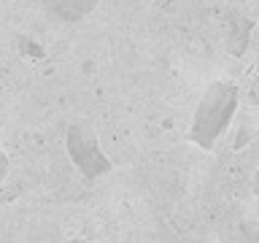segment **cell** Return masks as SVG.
Listing matches in <instances>:
<instances>
[{
	"mask_svg": "<svg viewBox=\"0 0 259 243\" xmlns=\"http://www.w3.org/2000/svg\"><path fill=\"white\" fill-rule=\"evenodd\" d=\"M238 103H240V92L238 87L230 81H213L205 95L200 97L197 108L192 116V127H189V138L194 146H200L202 151H210L216 146V141L224 135V130L230 127V122L238 113Z\"/></svg>",
	"mask_w": 259,
	"mask_h": 243,
	"instance_id": "1",
	"label": "cell"
},
{
	"mask_svg": "<svg viewBox=\"0 0 259 243\" xmlns=\"http://www.w3.org/2000/svg\"><path fill=\"white\" fill-rule=\"evenodd\" d=\"M65 151L84 178H100L111 170L108 154L100 149L95 130L89 125H70L65 133Z\"/></svg>",
	"mask_w": 259,
	"mask_h": 243,
	"instance_id": "2",
	"label": "cell"
},
{
	"mask_svg": "<svg viewBox=\"0 0 259 243\" xmlns=\"http://www.w3.org/2000/svg\"><path fill=\"white\" fill-rule=\"evenodd\" d=\"M46 11L57 16L60 22H81L84 16L92 11V8L97 6V0H44Z\"/></svg>",
	"mask_w": 259,
	"mask_h": 243,
	"instance_id": "3",
	"label": "cell"
},
{
	"mask_svg": "<svg viewBox=\"0 0 259 243\" xmlns=\"http://www.w3.org/2000/svg\"><path fill=\"white\" fill-rule=\"evenodd\" d=\"M224 243H259V227L251 224V222H240L224 238Z\"/></svg>",
	"mask_w": 259,
	"mask_h": 243,
	"instance_id": "4",
	"label": "cell"
},
{
	"mask_svg": "<svg viewBox=\"0 0 259 243\" xmlns=\"http://www.w3.org/2000/svg\"><path fill=\"white\" fill-rule=\"evenodd\" d=\"M248 30H251V22L248 19H235V24H232V52L235 54H240L243 49H246V38H248Z\"/></svg>",
	"mask_w": 259,
	"mask_h": 243,
	"instance_id": "5",
	"label": "cell"
},
{
	"mask_svg": "<svg viewBox=\"0 0 259 243\" xmlns=\"http://www.w3.org/2000/svg\"><path fill=\"white\" fill-rule=\"evenodd\" d=\"M8 170H11V159H8V154H6L3 149H0V184L6 181Z\"/></svg>",
	"mask_w": 259,
	"mask_h": 243,
	"instance_id": "6",
	"label": "cell"
},
{
	"mask_svg": "<svg viewBox=\"0 0 259 243\" xmlns=\"http://www.w3.org/2000/svg\"><path fill=\"white\" fill-rule=\"evenodd\" d=\"M254 194L259 197V170H256V176H254Z\"/></svg>",
	"mask_w": 259,
	"mask_h": 243,
	"instance_id": "7",
	"label": "cell"
},
{
	"mask_svg": "<svg viewBox=\"0 0 259 243\" xmlns=\"http://www.w3.org/2000/svg\"><path fill=\"white\" fill-rule=\"evenodd\" d=\"M65 243H95V240H87V238H73V240H65Z\"/></svg>",
	"mask_w": 259,
	"mask_h": 243,
	"instance_id": "8",
	"label": "cell"
}]
</instances>
